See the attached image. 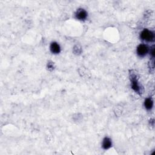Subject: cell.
Wrapping results in <instances>:
<instances>
[{
    "mask_svg": "<svg viewBox=\"0 0 155 155\" xmlns=\"http://www.w3.org/2000/svg\"><path fill=\"white\" fill-rule=\"evenodd\" d=\"M141 38L146 42H152L154 41V35L152 31L148 29H144L141 34Z\"/></svg>",
    "mask_w": 155,
    "mask_h": 155,
    "instance_id": "cell-1",
    "label": "cell"
},
{
    "mask_svg": "<svg viewBox=\"0 0 155 155\" xmlns=\"http://www.w3.org/2000/svg\"><path fill=\"white\" fill-rule=\"evenodd\" d=\"M148 52H149L148 47L147 45L144 44L139 45L136 49L137 54L140 57H144L145 56H146Z\"/></svg>",
    "mask_w": 155,
    "mask_h": 155,
    "instance_id": "cell-2",
    "label": "cell"
},
{
    "mask_svg": "<svg viewBox=\"0 0 155 155\" xmlns=\"http://www.w3.org/2000/svg\"><path fill=\"white\" fill-rule=\"evenodd\" d=\"M87 12L86 10L83 9H78L76 13H75V17L76 19L80 21H84L87 18Z\"/></svg>",
    "mask_w": 155,
    "mask_h": 155,
    "instance_id": "cell-3",
    "label": "cell"
},
{
    "mask_svg": "<svg viewBox=\"0 0 155 155\" xmlns=\"http://www.w3.org/2000/svg\"><path fill=\"white\" fill-rule=\"evenodd\" d=\"M50 50L53 54H58L61 52V47L57 42H53L50 44Z\"/></svg>",
    "mask_w": 155,
    "mask_h": 155,
    "instance_id": "cell-4",
    "label": "cell"
},
{
    "mask_svg": "<svg viewBox=\"0 0 155 155\" xmlns=\"http://www.w3.org/2000/svg\"><path fill=\"white\" fill-rule=\"evenodd\" d=\"M112 146L111 140L109 138L105 137L104 138L102 143V147L104 150H108Z\"/></svg>",
    "mask_w": 155,
    "mask_h": 155,
    "instance_id": "cell-5",
    "label": "cell"
},
{
    "mask_svg": "<svg viewBox=\"0 0 155 155\" xmlns=\"http://www.w3.org/2000/svg\"><path fill=\"white\" fill-rule=\"evenodd\" d=\"M144 107L147 110H151L153 107V101L151 98H148L144 101Z\"/></svg>",
    "mask_w": 155,
    "mask_h": 155,
    "instance_id": "cell-6",
    "label": "cell"
},
{
    "mask_svg": "<svg viewBox=\"0 0 155 155\" xmlns=\"http://www.w3.org/2000/svg\"><path fill=\"white\" fill-rule=\"evenodd\" d=\"M132 88L135 91H136V92H138V91L140 90V87H139L138 82L135 79L132 80Z\"/></svg>",
    "mask_w": 155,
    "mask_h": 155,
    "instance_id": "cell-7",
    "label": "cell"
},
{
    "mask_svg": "<svg viewBox=\"0 0 155 155\" xmlns=\"http://www.w3.org/2000/svg\"><path fill=\"white\" fill-rule=\"evenodd\" d=\"M150 54L153 58L154 57V47H153L152 49V50L150 51Z\"/></svg>",
    "mask_w": 155,
    "mask_h": 155,
    "instance_id": "cell-8",
    "label": "cell"
}]
</instances>
